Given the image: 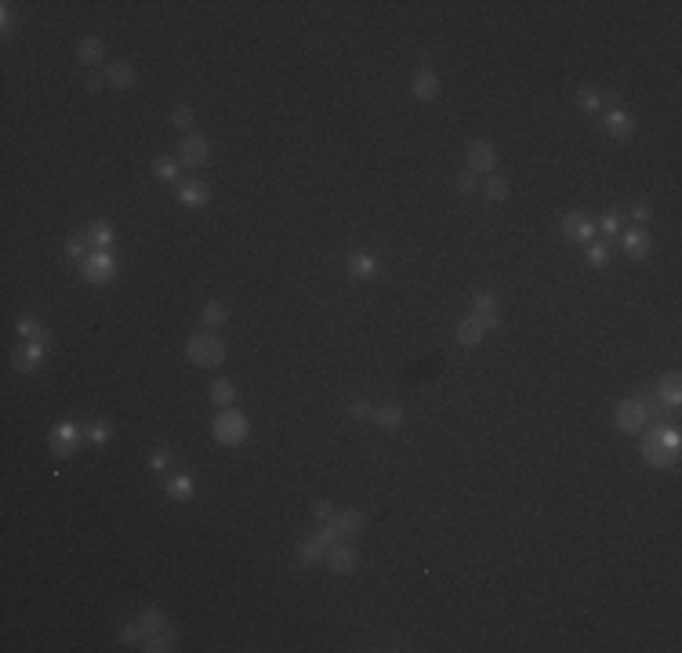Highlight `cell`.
<instances>
[{
  "label": "cell",
  "instance_id": "1",
  "mask_svg": "<svg viewBox=\"0 0 682 653\" xmlns=\"http://www.w3.org/2000/svg\"><path fill=\"white\" fill-rule=\"evenodd\" d=\"M185 356L192 367H218L225 360V341L214 334V330H200L185 341Z\"/></svg>",
  "mask_w": 682,
  "mask_h": 653
},
{
  "label": "cell",
  "instance_id": "2",
  "mask_svg": "<svg viewBox=\"0 0 682 653\" xmlns=\"http://www.w3.org/2000/svg\"><path fill=\"white\" fill-rule=\"evenodd\" d=\"M211 432H214V439L222 446H240L251 435V421L240 411H233V406H222V411L214 414V421H211Z\"/></svg>",
  "mask_w": 682,
  "mask_h": 653
},
{
  "label": "cell",
  "instance_id": "3",
  "mask_svg": "<svg viewBox=\"0 0 682 653\" xmlns=\"http://www.w3.org/2000/svg\"><path fill=\"white\" fill-rule=\"evenodd\" d=\"M334 541H341V534H338V527L334 523H323L316 534H308L305 541L298 545V562L302 566H316V562H327V552H330V545Z\"/></svg>",
  "mask_w": 682,
  "mask_h": 653
},
{
  "label": "cell",
  "instance_id": "4",
  "mask_svg": "<svg viewBox=\"0 0 682 653\" xmlns=\"http://www.w3.org/2000/svg\"><path fill=\"white\" fill-rule=\"evenodd\" d=\"M639 450H642V457H646V465H653V468H672V465H679V450H668V446L661 443V425H653V428L646 432V439L639 443Z\"/></svg>",
  "mask_w": 682,
  "mask_h": 653
},
{
  "label": "cell",
  "instance_id": "5",
  "mask_svg": "<svg viewBox=\"0 0 682 653\" xmlns=\"http://www.w3.org/2000/svg\"><path fill=\"white\" fill-rule=\"evenodd\" d=\"M613 425L621 428V432H628V435H639L642 428L650 425V414L639 406V400L632 396V400H624V403H617V411H613Z\"/></svg>",
  "mask_w": 682,
  "mask_h": 653
},
{
  "label": "cell",
  "instance_id": "6",
  "mask_svg": "<svg viewBox=\"0 0 682 653\" xmlns=\"http://www.w3.org/2000/svg\"><path fill=\"white\" fill-rule=\"evenodd\" d=\"M80 276L87 279V284H109V279L117 276V262H113L109 251H98V254H91V258L84 262Z\"/></svg>",
  "mask_w": 682,
  "mask_h": 653
},
{
  "label": "cell",
  "instance_id": "7",
  "mask_svg": "<svg viewBox=\"0 0 682 653\" xmlns=\"http://www.w3.org/2000/svg\"><path fill=\"white\" fill-rule=\"evenodd\" d=\"M80 439H84V432L76 428L73 421H62L58 428H51V454H55V457H69V454H76Z\"/></svg>",
  "mask_w": 682,
  "mask_h": 653
},
{
  "label": "cell",
  "instance_id": "8",
  "mask_svg": "<svg viewBox=\"0 0 682 653\" xmlns=\"http://www.w3.org/2000/svg\"><path fill=\"white\" fill-rule=\"evenodd\" d=\"M178 152H182L178 160H182L185 168H203V163H207V157H211V142H207L203 135L189 131V135L182 138V149H178Z\"/></svg>",
  "mask_w": 682,
  "mask_h": 653
},
{
  "label": "cell",
  "instance_id": "9",
  "mask_svg": "<svg viewBox=\"0 0 682 653\" xmlns=\"http://www.w3.org/2000/svg\"><path fill=\"white\" fill-rule=\"evenodd\" d=\"M356 548L352 545H345V541H334L330 545V552H327V566L338 573V577H349V573L356 570Z\"/></svg>",
  "mask_w": 682,
  "mask_h": 653
},
{
  "label": "cell",
  "instance_id": "10",
  "mask_svg": "<svg viewBox=\"0 0 682 653\" xmlns=\"http://www.w3.org/2000/svg\"><path fill=\"white\" fill-rule=\"evenodd\" d=\"M494 163H497V152L490 142H483V138L479 142H468V171L472 174H490Z\"/></svg>",
  "mask_w": 682,
  "mask_h": 653
},
{
  "label": "cell",
  "instance_id": "11",
  "mask_svg": "<svg viewBox=\"0 0 682 653\" xmlns=\"http://www.w3.org/2000/svg\"><path fill=\"white\" fill-rule=\"evenodd\" d=\"M102 76H106V84L117 87V91H131V87L138 84V73H135L131 62H109Z\"/></svg>",
  "mask_w": 682,
  "mask_h": 653
},
{
  "label": "cell",
  "instance_id": "12",
  "mask_svg": "<svg viewBox=\"0 0 682 653\" xmlns=\"http://www.w3.org/2000/svg\"><path fill=\"white\" fill-rule=\"evenodd\" d=\"M44 345H47V338H33L25 349L11 352V367H15V370H33L36 363L44 360Z\"/></svg>",
  "mask_w": 682,
  "mask_h": 653
},
{
  "label": "cell",
  "instance_id": "13",
  "mask_svg": "<svg viewBox=\"0 0 682 653\" xmlns=\"http://www.w3.org/2000/svg\"><path fill=\"white\" fill-rule=\"evenodd\" d=\"M410 91H414V98H418V102H432V98H440V76H435L432 69H418L414 84H410Z\"/></svg>",
  "mask_w": 682,
  "mask_h": 653
},
{
  "label": "cell",
  "instance_id": "14",
  "mask_svg": "<svg viewBox=\"0 0 682 653\" xmlns=\"http://www.w3.org/2000/svg\"><path fill=\"white\" fill-rule=\"evenodd\" d=\"M602 127H606L613 138H632L635 135V124H632V117H628L621 106H613L606 117H602Z\"/></svg>",
  "mask_w": 682,
  "mask_h": 653
},
{
  "label": "cell",
  "instance_id": "15",
  "mask_svg": "<svg viewBox=\"0 0 682 653\" xmlns=\"http://www.w3.org/2000/svg\"><path fill=\"white\" fill-rule=\"evenodd\" d=\"M483 338H486V323L475 312L457 323V345H468V349H472V345H479Z\"/></svg>",
  "mask_w": 682,
  "mask_h": 653
},
{
  "label": "cell",
  "instance_id": "16",
  "mask_svg": "<svg viewBox=\"0 0 682 653\" xmlns=\"http://www.w3.org/2000/svg\"><path fill=\"white\" fill-rule=\"evenodd\" d=\"M178 200L185 207H207L211 203V189L203 182H178Z\"/></svg>",
  "mask_w": 682,
  "mask_h": 653
},
{
  "label": "cell",
  "instance_id": "17",
  "mask_svg": "<svg viewBox=\"0 0 682 653\" xmlns=\"http://www.w3.org/2000/svg\"><path fill=\"white\" fill-rule=\"evenodd\" d=\"M76 58H80V66H102V62H106V44H102L98 36H84V41L76 44Z\"/></svg>",
  "mask_w": 682,
  "mask_h": 653
},
{
  "label": "cell",
  "instance_id": "18",
  "mask_svg": "<svg viewBox=\"0 0 682 653\" xmlns=\"http://www.w3.org/2000/svg\"><path fill=\"white\" fill-rule=\"evenodd\" d=\"M653 389H657L664 411H675V406L682 403V389H679V374H668L661 381H653Z\"/></svg>",
  "mask_w": 682,
  "mask_h": 653
},
{
  "label": "cell",
  "instance_id": "19",
  "mask_svg": "<svg viewBox=\"0 0 682 653\" xmlns=\"http://www.w3.org/2000/svg\"><path fill=\"white\" fill-rule=\"evenodd\" d=\"M363 523H367V516H363L359 508H345V512H338V516H334V527H338L341 537L359 534V530H363Z\"/></svg>",
  "mask_w": 682,
  "mask_h": 653
},
{
  "label": "cell",
  "instance_id": "20",
  "mask_svg": "<svg viewBox=\"0 0 682 653\" xmlns=\"http://www.w3.org/2000/svg\"><path fill=\"white\" fill-rule=\"evenodd\" d=\"M621 243H624V251L632 254V258H646L650 254V236L642 233V229H628Z\"/></svg>",
  "mask_w": 682,
  "mask_h": 653
},
{
  "label": "cell",
  "instance_id": "21",
  "mask_svg": "<svg viewBox=\"0 0 682 653\" xmlns=\"http://www.w3.org/2000/svg\"><path fill=\"white\" fill-rule=\"evenodd\" d=\"M225 319H229L225 305L222 301H207V305H203V312H200V327L214 330V327H225Z\"/></svg>",
  "mask_w": 682,
  "mask_h": 653
},
{
  "label": "cell",
  "instance_id": "22",
  "mask_svg": "<svg viewBox=\"0 0 682 653\" xmlns=\"http://www.w3.org/2000/svg\"><path fill=\"white\" fill-rule=\"evenodd\" d=\"M138 624H141V632H146V639H149V635H157V632H163V628H167V617H163V610L149 606V610H141V613H138Z\"/></svg>",
  "mask_w": 682,
  "mask_h": 653
},
{
  "label": "cell",
  "instance_id": "23",
  "mask_svg": "<svg viewBox=\"0 0 682 653\" xmlns=\"http://www.w3.org/2000/svg\"><path fill=\"white\" fill-rule=\"evenodd\" d=\"M349 273L356 279H374L378 276V262L370 258V254H352V258H349Z\"/></svg>",
  "mask_w": 682,
  "mask_h": 653
},
{
  "label": "cell",
  "instance_id": "24",
  "mask_svg": "<svg viewBox=\"0 0 682 653\" xmlns=\"http://www.w3.org/2000/svg\"><path fill=\"white\" fill-rule=\"evenodd\" d=\"M374 421H378L385 432H396V428L403 425V411H400V406H378V411H374Z\"/></svg>",
  "mask_w": 682,
  "mask_h": 653
},
{
  "label": "cell",
  "instance_id": "25",
  "mask_svg": "<svg viewBox=\"0 0 682 653\" xmlns=\"http://www.w3.org/2000/svg\"><path fill=\"white\" fill-rule=\"evenodd\" d=\"M192 490H196V486H192L189 476H171L167 479V497H174V501H189Z\"/></svg>",
  "mask_w": 682,
  "mask_h": 653
},
{
  "label": "cell",
  "instance_id": "26",
  "mask_svg": "<svg viewBox=\"0 0 682 653\" xmlns=\"http://www.w3.org/2000/svg\"><path fill=\"white\" fill-rule=\"evenodd\" d=\"M141 650H146V653H167V650H174V632L163 628V632H157V635H149Z\"/></svg>",
  "mask_w": 682,
  "mask_h": 653
},
{
  "label": "cell",
  "instance_id": "27",
  "mask_svg": "<svg viewBox=\"0 0 682 653\" xmlns=\"http://www.w3.org/2000/svg\"><path fill=\"white\" fill-rule=\"evenodd\" d=\"M635 400H639V406H642V411H646L650 417H657V414L664 411V403H661V396H657V389H653V385H646V389L635 396Z\"/></svg>",
  "mask_w": 682,
  "mask_h": 653
},
{
  "label": "cell",
  "instance_id": "28",
  "mask_svg": "<svg viewBox=\"0 0 682 653\" xmlns=\"http://www.w3.org/2000/svg\"><path fill=\"white\" fill-rule=\"evenodd\" d=\"M483 193H486V200L501 203V200H508V182H505V178H497V174H486Z\"/></svg>",
  "mask_w": 682,
  "mask_h": 653
},
{
  "label": "cell",
  "instance_id": "29",
  "mask_svg": "<svg viewBox=\"0 0 682 653\" xmlns=\"http://www.w3.org/2000/svg\"><path fill=\"white\" fill-rule=\"evenodd\" d=\"M15 330H19V338H47V330L41 327V319L36 316H19V323H15Z\"/></svg>",
  "mask_w": 682,
  "mask_h": 653
},
{
  "label": "cell",
  "instance_id": "30",
  "mask_svg": "<svg viewBox=\"0 0 682 653\" xmlns=\"http://www.w3.org/2000/svg\"><path fill=\"white\" fill-rule=\"evenodd\" d=\"M109 435H113V425H109V421H91V425L84 428V439H87V443H95V446L109 443Z\"/></svg>",
  "mask_w": 682,
  "mask_h": 653
},
{
  "label": "cell",
  "instance_id": "31",
  "mask_svg": "<svg viewBox=\"0 0 682 653\" xmlns=\"http://www.w3.org/2000/svg\"><path fill=\"white\" fill-rule=\"evenodd\" d=\"M573 98H577V106H581L584 113H599L602 109V91H595V87H581Z\"/></svg>",
  "mask_w": 682,
  "mask_h": 653
},
{
  "label": "cell",
  "instance_id": "32",
  "mask_svg": "<svg viewBox=\"0 0 682 653\" xmlns=\"http://www.w3.org/2000/svg\"><path fill=\"white\" fill-rule=\"evenodd\" d=\"M84 236L91 240V243H98L102 251H106L109 243H113V225H109V222H91V229H87Z\"/></svg>",
  "mask_w": 682,
  "mask_h": 653
},
{
  "label": "cell",
  "instance_id": "33",
  "mask_svg": "<svg viewBox=\"0 0 682 653\" xmlns=\"http://www.w3.org/2000/svg\"><path fill=\"white\" fill-rule=\"evenodd\" d=\"M475 316H479V319L497 316V298H494L490 290H479V294H475Z\"/></svg>",
  "mask_w": 682,
  "mask_h": 653
},
{
  "label": "cell",
  "instance_id": "34",
  "mask_svg": "<svg viewBox=\"0 0 682 653\" xmlns=\"http://www.w3.org/2000/svg\"><path fill=\"white\" fill-rule=\"evenodd\" d=\"M233 396H236V389H233V381H214L211 385V400L218 403V406H233Z\"/></svg>",
  "mask_w": 682,
  "mask_h": 653
},
{
  "label": "cell",
  "instance_id": "35",
  "mask_svg": "<svg viewBox=\"0 0 682 653\" xmlns=\"http://www.w3.org/2000/svg\"><path fill=\"white\" fill-rule=\"evenodd\" d=\"M152 174H157L160 182H174V178H178V163L171 157H157V160H152Z\"/></svg>",
  "mask_w": 682,
  "mask_h": 653
},
{
  "label": "cell",
  "instance_id": "36",
  "mask_svg": "<svg viewBox=\"0 0 682 653\" xmlns=\"http://www.w3.org/2000/svg\"><path fill=\"white\" fill-rule=\"evenodd\" d=\"M588 265H595V268L610 265V247L606 243H588Z\"/></svg>",
  "mask_w": 682,
  "mask_h": 653
},
{
  "label": "cell",
  "instance_id": "37",
  "mask_svg": "<svg viewBox=\"0 0 682 653\" xmlns=\"http://www.w3.org/2000/svg\"><path fill=\"white\" fill-rule=\"evenodd\" d=\"M171 124L182 127V131H189V127L196 124V113H192V106H174V109H171Z\"/></svg>",
  "mask_w": 682,
  "mask_h": 653
},
{
  "label": "cell",
  "instance_id": "38",
  "mask_svg": "<svg viewBox=\"0 0 682 653\" xmlns=\"http://www.w3.org/2000/svg\"><path fill=\"white\" fill-rule=\"evenodd\" d=\"M120 643L124 646H135V643H146V632H141V624H138V617L127 624V628L120 632Z\"/></svg>",
  "mask_w": 682,
  "mask_h": 653
},
{
  "label": "cell",
  "instance_id": "39",
  "mask_svg": "<svg viewBox=\"0 0 682 653\" xmlns=\"http://www.w3.org/2000/svg\"><path fill=\"white\" fill-rule=\"evenodd\" d=\"M349 414H352L356 421H374V406H370L367 400H356V403L349 406Z\"/></svg>",
  "mask_w": 682,
  "mask_h": 653
},
{
  "label": "cell",
  "instance_id": "40",
  "mask_svg": "<svg viewBox=\"0 0 682 653\" xmlns=\"http://www.w3.org/2000/svg\"><path fill=\"white\" fill-rule=\"evenodd\" d=\"M149 465L157 468V472H163V468H171V465H174V454H171V450H163V446H160V450L149 457Z\"/></svg>",
  "mask_w": 682,
  "mask_h": 653
},
{
  "label": "cell",
  "instance_id": "41",
  "mask_svg": "<svg viewBox=\"0 0 682 653\" xmlns=\"http://www.w3.org/2000/svg\"><path fill=\"white\" fill-rule=\"evenodd\" d=\"M334 516H338V508H334L330 501H319V505H316V519H319V527H323V523H334Z\"/></svg>",
  "mask_w": 682,
  "mask_h": 653
},
{
  "label": "cell",
  "instance_id": "42",
  "mask_svg": "<svg viewBox=\"0 0 682 653\" xmlns=\"http://www.w3.org/2000/svg\"><path fill=\"white\" fill-rule=\"evenodd\" d=\"M457 189H461V193H475V189H479V182H475L472 171H465V174H457Z\"/></svg>",
  "mask_w": 682,
  "mask_h": 653
},
{
  "label": "cell",
  "instance_id": "43",
  "mask_svg": "<svg viewBox=\"0 0 682 653\" xmlns=\"http://www.w3.org/2000/svg\"><path fill=\"white\" fill-rule=\"evenodd\" d=\"M0 22H4V33H11V25H15V4H0Z\"/></svg>",
  "mask_w": 682,
  "mask_h": 653
},
{
  "label": "cell",
  "instance_id": "44",
  "mask_svg": "<svg viewBox=\"0 0 682 653\" xmlns=\"http://www.w3.org/2000/svg\"><path fill=\"white\" fill-rule=\"evenodd\" d=\"M84 240H87V236H73V240L66 243V254H69L73 262H76V258H80V254H84Z\"/></svg>",
  "mask_w": 682,
  "mask_h": 653
},
{
  "label": "cell",
  "instance_id": "45",
  "mask_svg": "<svg viewBox=\"0 0 682 653\" xmlns=\"http://www.w3.org/2000/svg\"><path fill=\"white\" fill-rule=\"evenodd\" d=\"M102 87H106V76H87V80H84V91H87V95L102 91Z\"/></svg>",
  "mask_w": 682,
  "mask_h": 653
},
{
  "label": "cell",
  "instance_id": "46",
  "mask_svg": "<svg viewBox=\"0 0 682 653\" xmlns=\"http://www.w3.org/2000/svg\"><path fill=\"white\" fill-rule=\"evenodd\" d=\"M632 218H635V222H650V203H635Z\"/></svg>",
  "mask_w": 682,
  "mask_h": 653
},
{
  "label": "cell",
  "instance_id": "47",
  "mask_svg": "<svg viewBox=\"0 0 682 653\" xmlns=\"http://www.w3.org/2000/svg\"><path fill=\"white\" fill-rule=\"evenodd\" d=\"M602 233H606V236L617 233V214H606V218H602Z\"/></svg>",
  "mask_w": 682,
  "mask_h": 653
}]
</instances>
